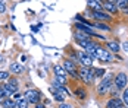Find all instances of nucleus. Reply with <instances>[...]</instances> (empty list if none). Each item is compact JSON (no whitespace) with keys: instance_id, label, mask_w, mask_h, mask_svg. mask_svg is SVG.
<instances>
[{"instance_id":"1a4fd4ad","label":"nucleus","mask_w":128,"mask_h":108,"mask_svg":"<svg viewBox=\"0 0 128 108\" xmlns=\"http://www.w3.org/2000/svg\"><path fill=\"white\" fill-rule=\"evenodd\" d=\"M4 89H6V92L9 94V95L12 96L13 94H16V91H18V80L16 79H9V82L6 86H3Z\"/></svg>"},{"instance_id":"f3484780","label":"nucleus","mask_w":128,"mask_h":108,"mask_svg":"<svg viewBox=\"0 0 128 108\" xmlns=\"http://www.w3.org/2000/svg\"><path fill=\"white\" fill-rule=\"evenodd\" d=\"M2 107L3 108H15L16 107V102H15L13 99L6 98V99H3V102H2Z\"/></svg>"},{"instance_id":"6ab92c4d","label":"nucleus","mask_w":128,"mask_h":108,"mask_svg":"<svg viewBox=\"0 0 128 108\" xmlns=\"http://www.w3.org/2000/svg\"><path fill=\"white\" fill-rule=\"evenodd\" d=\"M53 69H54V73H56V76H66V72H65L64 69H62V67H60V66H54V67H53Z\"/></svg>"},{"instance_id":"7c9ffc66","label":"nucleus","mask_w":128,"mask_h":108,"mask_svg":"<svg viewBox=\"0 0 128 108\" xmlns=\"http://www.w3.org/2000/svg\"><path fill=\"white\" fill-rule=\"evenodd\" d=\"M59 108H72V107H71L69 104H65V102H62V104L59 105Z\"/></svg>"},{"instance_id":"ddd939ff","label":"nucleus","mask_w":128,"mask_h":108,"mask_svg":"<svg viewBox=\"0 0 128 108\" xmlns=\"http://www.w3.org/2000/svg\"><path fill=\"white\" fill-rule=\"evenodd\" d=\"M93 18H96L97 21H109L110 19V16L104 12H93Z\"/></svg>"},{"instance_id":"a878e982","label":"nucleus","mask_w":128,"mask_h":108,"mask_svg":"<svg viewBox=\"0 0 128 108\" xmlns=\"http://www.w3.org/2000/svg\"><path fill=\"white\" fill-rule=\"evenodd\" d=\"M122 102L128 107V89H124V95H122Z\"/></svg>"},{"instance_id":"9d476101","label":"nucleus","mask_w":128,"mask_h":108,"mask_svg":"<svg viewBox=\"0 0 128 108\" xmlns=\"http://www.w3.org/2000/svg\"><path fill=\"white\" fill-rule=\"evenodd\" d=\"M75 28L80 29V32H82V34H86V35H88V36L96 35V34H94V31H91V29H90L88 25H84V24H81V22H78V24L75 25Z\"/></svg>"},{"instance_id":"20e7f679","label":"nucleus","mask_w":128,"mask_h":108,"mask_svg":"<svg viewBox=\"0 0 128 108\" xmlns=\"http://www.w3.org/2000/svg\"><path fill=\"white\" fill-rule=\"evenodd\" d=\"M127 82H128V77L125 73H118L115 76V86L121 91V89H125L127 86Z\"/></svg>"},{"instance_id":"4be33fe9","label":"nucleus","mask_w":128,"mask_h":108,"mask_svg":"<svg viewBox=\"0 0 128 108\" xmlns=\"http://www.w3.org/2000/svg\"><path fill=\"white\" fill-rule=\"evenodd\" d=\"M6 98H10V95H9V94L6 92V89L2 86V88H0V99H6Z\"/></svg>"},{"instance_id":"f03ea898","label":"nucleus","mask_w":128,"mask_h":108,"mask_svg":"<svg viewBox=\"0 0 128 108\" xmlns=\"http://www.w3.org/2000/svg\"><path fill=\"white\" fill-rule=\"evenodd\" d=\"M78 77H81L86 83H91L93 79H94V76H93V70L81 66V69H80V72H78Z\"/></svg>"},{"instance_id":"c756f323","label":"nucleus","mask_w":128,"mask_h":108,"mask_svg":"<svg viewBox=\"0 0 128 108\" xmlns=\"http://www.w3.org/2000/svg\"><path fill=\"white\" fill-rule=\"evenodd\" d=\"M122 47L125 50V53H128V41H124V42H122Z\"/></svg>"},{"instance_id":"393cba45","label":"nucleus","mask_w":128,"mask_h":108,"mask_svg":"<svg viewBox=\"0 0 128 108\" xmlns=\"http://www.w3.org/2000/svg\"><path fill=\"white\" fill-rule=\"evenodd\" d=\"M102 74H104V70H103V69H96V70L93 72V76H94V77H100Z\"/></svg>"},{"instance_id":"f8f14e48","label":"nucleus","mask_w":128,"mask_h":108,"mask_svg":"<svg viewBox=\"0 0 128 108\" xmlns=\"http://www.w3.org/2000/svg\"><path fill=\"white\" fill-rule=\"evenodd\" d=\"M10 72L15 73V74H21L24 72V66L21 63H12L10 64Z\"/></svg>"},{"instance_id":"2f4dec72","label":"nucleus","mask_w":128,"mask_h":108,"mask_svg":"<svg viewBox=\"0 0 128 108\" xmlns=\"http://www.w3.org/2000/svg\"><path fill=\"white\" fill-rule=\"evenodd\" d=\"M34 108H46V105H44V104H37V105H34Z\"/></svg>"},{"instance_id":"f257e3e1","label":"nucleus","mask_w":128,"mask_h":108,"mask_svg":"<svg viewBox=\"0 0 128 108\" xmlns=\"http://www.w3.org/2000/svg\"><path fill=\"white\" fill-rule=\"evenodd\" d=\"M110 88H112V76L109 74V76L103 77L102 82L99 83L97 92H99V95H106L108 92H110Z\"/></svg>"},{"instance_id":"6e6552de","label":"nucleus","mask_w":128,"mask_h":108,"mask_svg":"<svg viewBox=\"0 0 128 108\" xmlns=\"http://www.w3.org/2000/svg\"><path fill=\"white\" fill-rule=\"evenodd\" d=\"M96 57L102 61H110L114 59L109 51H106V50H103V48H100V47L97 48V51H96Z\"/></svg>"},{"instance_id":"0eeeda50","label":"nucleus","mask_w":128,"mask_h":108,"mask_svg":"<svg viewBox=\"0 0 128 108\" xmlns=\"http://www.w3.org/2000/svg\"><path fill=\"white\" fill-rule=\"evenodd\" d=\"M64 70L66 73H69L72 77H78V72H77V69H75V64L72 61H69V60L64 61Z\"/></svg>"},{"instance_id":"aec40b11","label":"nucleus","mask_w":128,"mask_h":108,"mask_svg":"<svg viewBox=\"0 0 128 108\" xmlns=\"http://www.w3.org/2000/svg\"><path fill=\"white\" fill-rule=\"evenodd\" d=\"M16 107H18V108H28V101H26L25 98L19 99V101L16 102Z\"/></svg>"},{"instance_id":"72a5a7b5","label":"nucleus","mask_w":128,"mask_h":108,"mask_svg":"<svg viewBox=\"0 0 128 108\" xmlns=\"http://www.w3.org/2000/svg\"><path fill=\"white\" fill-rule=\"evenodd\" d=\"M0 108H3V107H2V105H0Z\"/></svg>"},{"instance_id":"7ed1b4c3","label":"nucleus","mask_w":128,"mask_h":108,"mask_svg":"<svg viewBox=\"0 0 128 108\" xmlns=\"http://www.w3.org/2000/svg\"><path fill=\"white\" fill-rule=\"evenodd\" d=\"M24 98L28 101V104L37 105L38 101H40V94L37 91H34V89H28V91H25V94H24Z\"/></svg>"},{"instance_id":"c85d7f7f","label":"nucleus","mask_w":128,"mask_h":108,"mask_svg":"<svg viewBox=\"0 0 128 108\" xmlns=\"http://www.w3.org/2000/svg\"><path fill=\"white\" fill-rule=\"evenodd\" d=\"M6 10V4H4V1H0V13H3Z\"/></svg>"},{"instance_id":"423d86ee","label":"nucleus","mask_w":128,"mask_h":108,"mask_svg":"<svg viewBox=\"0 0 128 108\" xmlns=\"http://www.w3.org/2000/svg\"><path fill=\"white\" fill-rule=\"evenodd\" d=\"M78 59H80V63L82 64V67H87V69H91L93 67V59L90 57L88 54L78 53Z\"/></svg>"},{"instance_id":"cd10ccee","label":"nucleus","mask_w":128,"mask_h":108,"mask_svg":"<svg viewBox=\"0 0 128 108\" xmlns=\"http://www.w3.org/2000/svg\"><path fill=\"white\" fill-rule=\"evenodd\" d=\"M9 79V72H0V80H8Z\"/></svg>"},{"instance_id":"a211bd4d","label":"nucleus","mask_w":128,"mask_h":108,"mask_svg":"<svg viewBox=\"0 0 128 108\" xmlns=\"http://www.w3.org/2000/svg\"><path fill=\"white\" fill-rule=\"evenodd\" d=\"M108 48L112 51V53H118L119 51V44L116 42V41H108Z\"/></svg>"},{"instance_id":"dca6fc26","label":"nucleus","mask_w":128,"mask_h":108,"mask_svg":"<svg viewBox=\"0 0 128 108\" xmlns=\"http://www.w3.org/2000/svg\"><path fill=\"white\" fill-rule=\"evenodd\" d=\"M103 7H104L106 10H109V12H112V13H116V12H118V7H116V4L114 3V1H106Z\"/></svg>"},{"instance_id":"bb28decb","label":"nucleus","mask_w":128,"mask_h":108,"mask_svg":"<svg viewBox=\"0 0 128 108\" xmlns=\"http://www.w3.org/2000/svg\"><path fill=\"white\" fill-rule=\"evenodd\" d=\"M75 94H77V95L80 96L81 99H82V98L86 96V92H84V89H82V88H77V91H75Z\"/></svg>"},{"instance_id":"412c9836","label":"nucleus","mask_w":128,"mask_h":108,"mask_svg":"<svg viewBox=\"0 0 128 108\" xmlns=\"http://www.w3.org/2000/svg\"><path fill=\"white\" fill-rule=\"evenodd\" d=\"M115 4H116L118 9H125L128 6V1H125V0H118V1H115Z\"/></svg>"},{"instance_id":"9b49d317","label":"nucleus","mask_w":128,"mask_h":108,"mask_svg":"<svg viewBox=\"0 0 128 108\" xmlns=\"http://www.w3.org/2000/svg\"><path fill=\"white\" fill-rule=\"evenodd\" d=\"M122 99H119V98H110L108 102H106V108H119L122 107Z\"/></svg>"},{"instance_id":"5701e85b","label":"nucleus","mask_w":128,"mask_h":108,"mask_svg":"<svg viewBox=\"0 0 128 108\" xmlns=\"http://www.w3.org/2000/svg\"><path fill=\"white\" fill-rule=\"evenodd\" d=\"M94 26L99 28V29H103V31H110V26H108V25H104V24H96Z\"/></svg>"},{"instance_id":"b1692460","label":"nucleus","mask_w":128,"mask_h":108,"mask_svg":"<svg viewBox=\"0 0 128 108\" xmlns=\"http://www.w3.org/2000/svg\"><path fill=\"white\" fill-rule=\"evenodd\" d=\"M58 83H60V85H66V77H64V76H56V79H54Z\"/></svg>"},{"instance_id":"4468645a","label":"nucleus","mask_w":128,"mask_h":108,"mask_svg":"<svg viewBox=\"0 0 128 108\" xmlns=\"http://www.w3.org/2000/svg\"><path fill=\"white\" fill-rule=\"evenodd\" d=\"M88 4H90V7L93 9V12H102L103 6H102V3H100V1H93V0H90Z\"/></svg>"},{"instance_id":"39448f33","label":"nucleus","mask_w":128,"mask_h":108,"mask_svg":"<svg viewBox=\"0 0 128 108\" xmlns=\"http://www.w3.org/2000/svg\"><path fill=\"white\" fill-rule=\"evenodd\" d=\"M74 38H75V41H77L80 45H82V48H86L91 42L90 41V36L86 35V34H82V32H75L74 34Z\"/></svg>"},{"instance_id":"2eb2a0df","label":"nucleus","mask_w":128,"mask_h":108,"mask_svg":"<svg viewBox=\"0 0 128 108\" xmlns=\"http://www.w3.org/2000/svg\"><path fill=\"white\" fill-rule=\"evenodd\" d=\"M50 92L53 94V98H54V101H58V102H64V99H65V95L64 94H60V92H56L53 88H50Z\"/></svg>"},{"instance_id":"473e14b6","label":"nucleus","mask_w":128,"mask_h":108,"mask_svg":"<svg viewBox=\"0 0 128 108\" xmlns=\"http://www.w3.org/2000/svg\"><path fill=\"white\" fill-rule=\"evenodd\" d=\"M0 105H2V99H0Z\"/></svg>"}]
</instances>
